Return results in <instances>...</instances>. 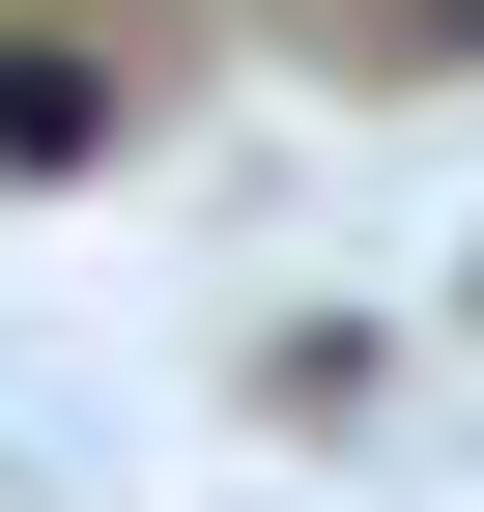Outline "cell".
Instances as JSON below:
<instances>
[{
	"label": "cell",
	"mask_w": 484,
	"mask_h": 512,
	"mask_svg": "<svg viewBox=\"0 0 484 512\" xmlns=\"http://www.w3.org/2000/svg\"><path fill=\"white\" fill-rule=\"evenodd\" d=\"M114 143V57H57V29H0V171H86Z\"/></svg>",
	"instance_id": "6da1fadb"
},
{
	"label": "cell",
	"mask_w": 484,
	"mask_h": 512,
	"mask_svg": "<svg viewBox=\"0 0 484 512\" xmlns=\"http://www.w3.org/2000/svg\"><path fill=\"white\" fill-rule=\"evenodd\" d=\"M428 29H484V0H428Z\"/></svg>",
	"instance_id": "7a4b0ae2"
}]
</instances>
